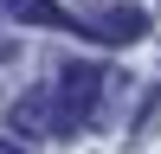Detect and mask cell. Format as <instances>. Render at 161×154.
<instances>
[{
  "instance_id": "cell-3",
  "label": "cell",
  "mask_w": 161,
  "mask_h": 154,
  "mask_svg": "<svg viewBox=\"0 0 161 154\" xmlns=\"http://www.w3.org/2000/svg\"><path fill=\"white\" fill-rule=\"evenodd\" d=\"M0 7L13 19H26V26H45V32H84V19H71L58 0H0Z\"/></svg>"
},
{
  "instance_id": "cell-1",
  "label": "cell",
  "mask_w": 161,
  "mask_h": 154,
  "mask_svg": "<svg viewBox=\"0 0 161 154\" xmlns=\"http://www.w3.org/2000/svg\"><path fill=\"white\" fill-rule=\"evenodd\" d=\"M103 64H84V58H71L58 71V90H52V103H58V128H77L90 109H97V96H103Z\"/></svg>"
},
{
  "instance_id": "cell-2",
  "label": "cell",
  "mask_w": 161,
  "mask_h": 154,
  "mask_svg": "<svg viewBox=\"0 0 161 154\" xmlns=\"http://www.w3.org/2000/svg\"><path fill=\"white\" fill-rule=\"evenodd\" d=\"M7 128L13 135H52V128H58V103H52L45 90H26V96L7 109Z\"/></svg>"
},
{
  "instance_id": "cell-4",
  "label": "cell",
  "mask_w": 161,
  "mask_h": 154,
  "mask_svg": "<svg viewBox=\"0 0 161 154\" xmlns=\"http://www.w3.org/2000/svg\"><path fill=\"white\" fill-rule=\"evenodd\" d=\"M142 32H148L142 13H110L103 26H90V38H116V45H123V38H142Z\"/></svg>"
},
{
  "instance_id": "cell-5",
  "label": "cell",
  "mask_w": 161,
  "mask_h": 154,
  "mask_svg": "<svg viewBox=\"0 0 161 154\" xmlns=\"http://www.w3.org/2000/svg\"><path fill=\"white\" fill-rule=\"evenodd\" d=\"M0 154H19V148H13V141H0Z\"/></svg>"
}]
</instances>
